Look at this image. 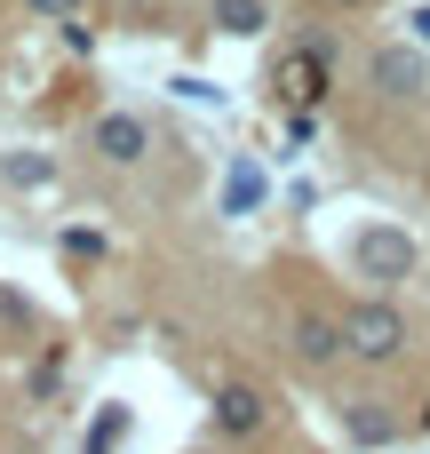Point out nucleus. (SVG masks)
<instances>
[{
  "mask_svg": "<svg viewBox=\"0 0 430 454\" xmlns=\"http://www.w3.org/2000/svg\"><path fill=\"white\" fill-rule=\"evenodd\" d=\"M247 207H263V168H255V160H231V176H223V215H247Z\"/></svg>",
  "mask_w": 430,
  "mask_h": 454,
  "instance_id": "1a4fd4ad",
  "label": "nucleus"
},
{
  "mask_svg": "<svg viewBox=\"0 0 430 454\" xmlns=\"http://www.w3.org/2000/svg\"><path fill=\"white\" fill-rule=\"evenodd\" d=\"M407 40H415V48H430V8H415V16H407Z\"/></svg>",
  "mask_w": 430,
  "mask_h": 454,
  "instance_id": "2eb2a0df",
  "label": "nucleus"
},
{
  "mask_svg": "<svg viewBox=\"0 0 430 454\" xmlns=\"http://www.w3.org/2000/svg\"><path fill=\"white\" fill-rule=\"evenodd\" d=\"M96 152H104L112 168H136V160L152 152V128H144L136 112H104V120H96Z\"/></svg>",
  "mask_w": 430,
  "mask_h": 454,
  "instance_id": "7ed1b4c3",
  "label": "nucleus"
},
{
  "mask_svg": "<svg viewBox=\"0 0 430 454\" xmlns=\"http://www.w3.org/2000/svg\"><path fill=\"white\" fill-rule=\"evenodd\" d=\"M120 439H128V407H104V415H96V431H88V447H80V454H112Z\"/></svg>",
  "mask_w": 430,
  "mask_h": 454,
  "instance_id": "9b49d317",
  "label": "nucleus"
},
{
  "mask_svg": "<svg viewBox=\"0 0 430 454\" xmlns=\"http://www.w3.org/2000/svg\"><path fill=\"white\" fill-rule=\"evenodd\" d=\"M64 255H72V263H96L104 239H96V231H64Z\"/></svg>",
  "mask_w": 430,
  "mask_h": 454,
  "instance_id": "ddd939ff",
  "label": "nucleus"
},
{
  "mask_svg": "<svg viewBox=\"0 0 430 454\" xmlns=\"http://www.w3.org/2000/svg\"><path fill=\"white\" fill-rule=\"evenodd\" d=\"M343 351H359V359H399V351H407V319H399L391 303H359V311L343 319Z\"/></svg>",
  "mask_w": 430,
  "mask_h": 454,
  "instance_id": "f03ea898",
  "label": "nucleus"
},
{
  "mask_svg": "<svg viewBox=\"0 0 430 454\" xmlns=\"http://www.w3.org/2000/svg\"><path fill=\"white\" fill-rule=\"evenodd\" d=\"M215 431H231V439L263 431V391H255V383H223V391H215Z\"/></svg>",
  "mask_w": 430,
  "mask_h": 454,
  "instance_id": "423d86ee",
  "label": "nucleus"
},
{
  "mask_svg": "<svg viewBox=\"0 0 430 454\" xmlns=\"http://www.w3.org/2000/svg\"><path fill=\"white\" fill-rule=\"evenodd\" d=\"M423 431H430V407H423Z\"/></svg>",
  "mask_w": 430,
  "mask_h": 454,
  "instance_id": "f3484780",
  "label": "nucleus"
},
{
  "mask_svg": "<svg viewBox=\"0 0 430 454\" xmlns=\"http://www.w3.org/2000/svg\"><path fill=\"white\" fill-rule=\"evenodd\" d=\"M0 168H8V184H24V192H32V184H48V176H56V168H48V160H32V152H8V160H0Z\"/></svg>",
  "mask_w": 430,
  "mask_h": 454,
  "instance_id": "f8f14e48",
  "label": "nucleus"
},
{
  "mask_svg": "<svg viewBox=\"0 0 430 454\" xmlns=\"http://www.w3.org/2000/svg\"><path fill=\"white\" fill-rule=\"evenodd\" d=\"M287 335H295V359H303V367H335V359H343V319L295 311V327H287Z\"/></svg>",
  "mask_w": 430,
  "mask_h": 454,
  "instance_id": "20e7f679",
  "label": "nucleus"
},
{
  "mask_svg": "<svg viewBox=\"0 0 430 454\" xmlns=\"http://www.w3.org/2000/svg\"><path fill=\"white\" fill-rule=\"evenodd\" d=\"M327 8H367V0H327Z\"/></svg>",
  "mask_w": 430,
  "mask_h": 454,
  "instance_id": "dca6fc26",
  "label": "nucleus"
},
{
  "mask_svg": "<svg viewBox=\"0 0 430 454\" xmlns=\"http://www.w3.org/2000/svg\"><path fill=\"white\" fill-rule=\"evenodd\" d=\"M343 431H351L359 447H383V439H391L399 423L383 415V399H351V407H343Z\"/></svg>",
  "mask_w": 430,
  "mask_h": 454,
  "instance_id": "9d476101",
  "label": "nucleus"
},
{
  "mask_svg": "<svg viewBox=\"0 0 430 454\" xmlns=\"http://www.w3.org/2000/svg\"><path fill=\"white\" fill-rule=\"evenodd\" d=\"M375 88H383V96H415V88H423V48H415V40H407V48H383V56H375Z\"/></svg>",
  "mask_w": 430,
  "mask_h": 454,
  "instance_id": "0eeeda50",
  "label": "nucleus"
},
{
  "mask_svg": "<svg viewBox=\"0 0 430 454\" xmlns=\"http://www.w3.org/2000/svg\"><path fill=\"white\" fill-rule=\"evenodd\" d=\"M32 16H80V0H24Z\"/></svg>",
  "mask_w": 430,
  "mask_h": 454,
  "instance_id": "4468645a",
  "label": "nucleus"
},
{
  "mask_svg": "<svg viewBox=\"0 0 430 454\" xmlns=\"http://www.w3.org/2000/svg\"><path fill=\"white\" fill-rule=\"evenodd\" d=\"M415 263H423V247H415L407 231H391V223H367V231L351 239V271H359V279H375V287L415 279Z\"/></svg>",
  "mask_w": 430,
  "mask_h": 454,
  "instance_id": "f257e3e1",
  "label": "nucleus"
},
{
  "mask_svg": "<svg viewBox=\"0 0 430 454\" xmlns=\"http://www.w3.org/2000/svg\"><path fill=\"white\" fill-rule=\"evenodd\" d=\"M207 16H215V32H223V40H255V32L271 24V8H263V0H215Z\"/></svg>",
  "mask_w": 430,
  "mask_h": 454,
  "instance_id": "6e6552de",
  "label": "nucleus"
},
{
  "mask_svg": "<svg viewBox=\"0 0 430 454\" xmlns=\"http://www.w3.org/2000/svg\"><path fill=\"white\" fill-rule=\"evenodd\" d=\"M319 56H327V48H303V56L279 64V96H287L295 112H311V104L327 96V64H319Z\"/></svg>",
  "mask_w": 430,
  "mask_h": 454,
  "instance_id": "39448f33",
  "label": "nucleus"
}]
</instances>
